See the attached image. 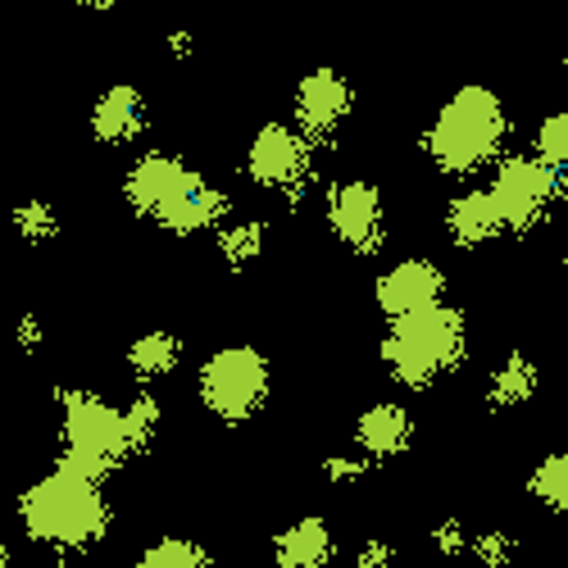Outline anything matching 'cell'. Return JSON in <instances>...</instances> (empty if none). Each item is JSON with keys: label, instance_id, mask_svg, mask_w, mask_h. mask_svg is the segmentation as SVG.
I'll return each instance as SVG.
<instances>
[{"label": "cell", "instance_id": "obj_1", "mask_svg": "<svg viewBox=\"0 0 568 568\" xmlns=\"http://www.w3.org/2000/svg\"><path fill=\"white\" fill-rule=\"evenodd\" d=\"M19 528L41 550H60V555L87 550V546H97L110 528L105 491H101L97 478H87V473L55 459L51 473H41L37 483L23 487Z\"/></svg>", "mask_w": 568, "mask_h": 568}, {"label": "cell", "instance_id": "obj_2", "mask_svg": "<svg viewBox=\"0 0 568 568\" xmlns=\"http://www.w3.org/2000/svg\"><path fill=\"white\" fill-rule=\"evenodd\" d=\"M55 400H60V442H64L60 464L101 483L110 468L123 464V455H132L128 433H123V409L105 405L91 392H78V387L55 392Z\"/></svg>", "mask_w": 568, "mask_h": 568}, {"label": "cell", "instance_id": "obj_3", "mask_svg": "<svg viewBox=\"0 0 568 568\" xmlns=\"http://www.w3.org/2000/svg\"><path fill=\"white\" fill-rule=\"evenodd\" d=\"M500 105L487 97L483 87H464L459 97L446 101V110L433 119L428 128V155L450 169V173H464V169H478L491 160L496 141H500Z\"/></svg>", "mask_w": 568, "mask_h": 568}, {"label": "cell", "instance_id": "obj_4", "mask_svg": "<svg viewBox=\"0 0 568 568\" xmlns=\"http://www.w3.org/2000/svg\"><path fill=\"white\" fill-rule=\"evenodd\" d=\"M464 351V323L450 310H428V314H414L400 318L392 327V337L383 342V359L387 368L409 387H423L428 377H437L442 368H450Z\"/></svg>", "mask_w": 568, "mask_h": 568}, {"label": "cell", "instance_id": "obj_5", "mask_svg": "<svg viewBox=\"0 0 568 568\" xmlns=\"http://www.w3.org/2000/svg\"><path fill=\"white\" fill-rule=\"evenodd\" d=\"M268 396V359L255 346H223L201 364V400L210 414L236 423Z\"/></svg>", "mask_w": 568, "mask_h": 568}, {"label": "cell", "instance_id": "obj_6", "mask_svg": "<svg viewBox=\"0 0 568 568\" xmlns=\"http://www.w3.org/2000/svg\"><path fill=\"white\" fill-rule=\"evenodd\" d=\"M246 173L260 186H282V192H292V186H301V178L310 173V141L287 123H264L246 151Z\"/></svg>", "mask_w": 568, "mask_h": 568}, {"label": "cell", "instance_id": "obj_7", "mask_svg": "<svg viewBox=\"0 0 568 568\" xmlns=\"http://www.w3.org/2000/svg\"><path fill=\"white\" fill-rule=\"evenodd\" d=\"M201 178L186 169L178 155H146V160H136L132 164V173H128V201H132V210H141V214H151V219H169V210L192 192Z\"/></svg>", "mask_w": 568, "mask_h": 568}, {"label": "cell", "instance_id": "obj_8", "mask_svg": "<svg viewBox=\"0 0 568 568\" xmlns=\"http://www.w3.org/2000/svg\"><path fill=\"white\" fill-rule=\"evenodd\" d=\"M327 223L351 251H373L383 242V196L373 182H337L327 192Z\"/></svg>", "mask_w": 568, "mask_h": 568}, {"label": "cell", "instance_id": "obj_9", "mask_svg": "<svg viewBox=\"0 0 568 568\" xmlns=\"http://www.w3.org/2000/svg\"><path fill=\"white\" fill-rule=\"evenodd\" d=\"M437 301H442V273L428 260H405L377 277V305H383L396 323L437 310Z\"/></svg>", "mask_w": 568, "mask_h": 568}, {"label": "cell", "instance_id": "obj_10", "mask_svg": "<svg viewBox=\"0 0 568 568\" xmlns=\"http://www.w3.org/2000/svg\"><path fill=\"white\" fill-rule=\"evenodd\" d=\"M351 114V82L333 69H314L296 91V119L310 136L333 132Z\"/></svg>", "mask_w": 568, "mask_h": 568}, {"label": "cell", "instance_id": "obj_11", "mask_svg": "<svg viewBox=\"0 0 568 568\" xmlns=\"http://www.w3.org/2000/svg\"><path fill=\"white\" fill-rule=\"evenodd\" d=\"M487 196H491L500 223H524V219L532 214V205L546 196V182H541V173H537L532 164L509 160V164L496 173V182H491Z\"/></svg>", "mask_w": 568, "mask_h": 568}, {"label": "cell", "instance_id": "obj_12", "mask_svg": "<svg viewBox=\"0 0 568 568\" xmlns=\"http://www.w3.org/2000/svg\"><path fill=\"white\" fill-rule=\"evenodd\" d=\"M141 123H146V105H141V91L128 87V82L110 87L105 97L97 101V110H91V128H97V136L110 141V146L132 141L141 132Z\"/></svg>", "mask_w": 568, "mask_h": 568}, {"label": "cell", "instance_id": "obj_13", "mask_svg": "<svg viewBox=\"0 0 568 568\" xmlns=\"http://www.w3.org/2000/svg\"><path fill=\"white\" fill-rule=\"evenodd\" d=\"M409 433H414V423H409V414L400 405H373L355 423V442H359V450L368 459H387V455L405 450Z\"/></svg>", "mask_w": 568, "mask_h": 568}, {"label": "cell", "instance_id": "obj_14", "mask_svg": "<svg viewBox=\"0 0 568 568\" xmlns=\"http://www.w3.org/2000/svg\"><path fill=\"white\" fill-rule=\"evenodd\" d=\"M273 550L277 568H323L333 555V532H327L323 518H296L287 532H277Z\"/></svg>", "mask_w": 568, "mask_h": 568}, {"label": "cell", "instance_id": "obj_15", "mask_svg": "<svg viewBox=\"0 0 568 568\" xmlns=\"http://www.w3.org/2000/svg\"><path fill=\"white\" fill-rule=\"evenodd\" d=\"M500 214L491 205L487 192H468L450 205V232H455V242H487V236L496 232Z\"/></svg>", "mask_w": 568, "mask_h": 568}, {"label": "cell", "instance_id": "obj_16", "mask_svg": "<svg viewBox=\"0 0 568 568\" xmlns=\"http://www.w3.org/2000/svg\"><path fill=\"white\" fill-rule=\"evenodd\" d=\"M178 355H182L178 337H169V333H146V337L132 342L128 364H132L136 377H164V373L178 364Z\"/></svg>", "mask_w": 568, "mask_h": 568}, {"label": "cell", "instance_id": "obj_17", "mask_svg": "<svg viewBox=\"0 0 568 568\" xmlns=\"http://www.w3.org/2000/svg\"><path fill=\"white\" fill-rule=\"evenodd\" d=\"M10 223L19 227L23 242H51V236L60 232V214L51 201H41V196H28L10 210Z\"/></svg>", "mask_w": 568, "mask_h": 568}, {"label": "cell", "instance_id": "obj_18", "mask_svg": "<svg viewBox=\"0 0 568 568\" xmlns=\"http://www.w3.org/2000/svg\"><path fill=\"white\" fill-rule=\"evenodd\" d=\"M136 568H214V564H210V555H205L196 541L173 537V541L151 546L146 555H141V564H136Z\"/></svg>", "mask_w": 568, "mask_h": 568}, {"label": "cell", "instance_id": "obj_19", "mask_svg": "<svg viewBox=\"0 0 568 568\" xmlns=\"http://www.w3.org/2000/svg\"><path fill=\"white\" fill-rule=\"evenodd\" d=\"M160 428V400L155 396H136L123 409V433H128V450H141Z\"/></svg>", "mask_w": 568, "mask_h": 568}, {"label": "cell", "instance_id": "obj_20", "mask_svg": "<svg viewBox=\"0 0 568 568\" xmlns=\"http://www.w3.org/2000/svg\"><path fill=\"white\" fill-rule=\"evenodd\" d=\"M260 246H264V223H232V227H223V236H219V251H223L227 264L255 260Z\"/></svg>", "mask_w": 568, "mask_h": 568}, {"label": "cell", "instance_id": "obj_21", "mask_svg": "<svg viewBox=\"0 0 568 568\" xmlns=\"http://www.w3.org/2000/svg\"><path fill=\"white\" fill-rule=\"evenodd\" d=\"M323 473H327V478H333V483H355V478H364V473H368V459H355V455H333V459L323 464Z\"/></svg>", "mask_w": 568, "mask_h": 568}, {"label": "cell", "instance_id": "obj_22", "mask_svg": "<svg viewBox=\"0 0 568 568\" xmlns=\"http://www.w3.org/2000/svg\"><path fill=\"white\" fill-rule=\"evenodd\" d=\"M14 333H19V346H23V351H37V346H41V323H37L32 314H23V318H19Z\"/></svg>", "mask_w": 568, "mask_h": 568}, {"label": "cell", "instance_id": "obj_23", "mask_svg": "<svg viewBox=\"0 0 568 568\" xmlns=\"http://www.w3.org/2000/svg\"><path fill=\"white\" fill-rule=\"evenodd\" d=\"M387 546H364V555H359V568H387Z\"/></svg>", "mask_w": 568, "mask_h": 568}, {"label": "cell", "instance_id": "obj_24", "mask_svg": "<svg viewBox=\"0 0 568 568\" xmlns=\"http://www.w3.org/2000/svg\"><path fill=\"white\" fill-rule=\"evenodd\" d=\"M10 564H14V550H10L6 537H0V568H10Z\"/></svg>", "mask_w": 568, "mask_h": 568}, {"label": "cell", "instance_id": "obj_25", "mask_svg": "<svg viewBox=\"0 0 568 568\" xmlns=\"http://www.w3.org/2000/svg\"><path fill=\"white\" fill-rule=\"evenodd\" d=\"M45 568H60V564H45Z\"/></svg>", "mask_w": 568, "mask_h": 568}]
</instances>
